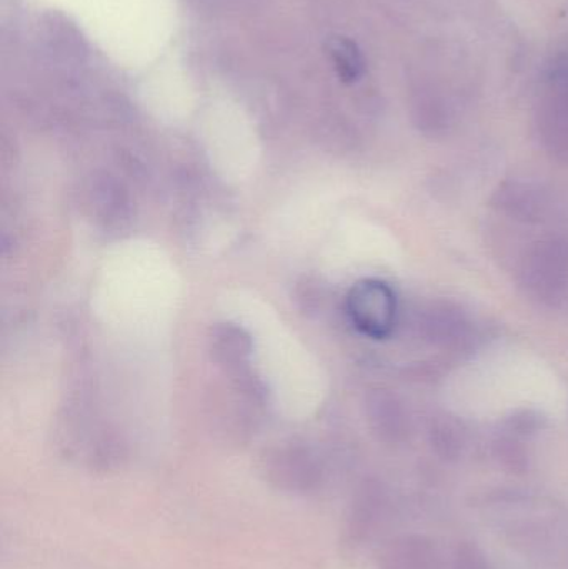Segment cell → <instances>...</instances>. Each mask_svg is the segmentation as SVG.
<instances>
[{
  "label": "cell",
  "instance_id": "1",
  "mask_svg": "<svg viewBox=\"0 0 568 569\" xmlns=\"http://www.w3.org/2000/svg\"><path fill=\"white\" fill-rule=\"evenodd\" d=\"M524 284L547 303H557L568 291V242L547 239L536 243L524 263Z\"/></svg>",
  "mask_w": 568,
  "mask_h": 569
},
{
  "label": "cell",
  "instance_id": "2",
  "mask_svg": "<svg viewBox=\"0 0 568 569\" xmlns=\"http://www.w3.org/2000/svg\"><path fill=\"white\" fill-rule=\"evenodd\" d=\"M350 320L360 333L370 338L389 337L397 321V298L389 284L363 280L350 290L347 298Z\"/></svg>",
  "mask_w": 568,
  "mask_h": 569
},
{
  "label": "cell",
  "instance_id": "3",
  "mask_svg": "<svg viewBox=\"0 0 568 569\" xmlns=\"http://www.w3.org/2000/svg\"><path fill=\"white\" fill-rule=\"evenodd\" d=\"M390 498L379 481H367L350 503L347 535L352 543L369 541L389 515Z\"/></svg>",
  "mask_w": 568,
  "mask_h": 569
},
{
  "label": "cell",
  "instance_id": "4",
  "mask_svg": "<svg viewBox=\"0 0 568 569\" xmlns=\"http://www.w3.org/2000/svg\"><path fill=\"white\" fill-rule=\"evenodd\" d=\"M379 569H447L442 551L426 535H400L383 547Z\"/></svg>",
  "mask_w": 568,
  "mask_h": 569
},
{
  "label": "cell",
  "instance_id": "5",
  "mask_svg": "<svg viewBox=\"0 0 568 569\" xmlns=\"http://www.w3.org/2000/svg\"><path fill=\"white\" fill-rule=\"evenodd\" d=\"M269 477L277 487L292 493H310L317 491L323 483V468L309 453L289 450L280 453L269 465Z\"/></svg>",
  "mask_w": 568,
  "mask_h": 569
},
{
  "label": "cell",
  "instance_id": "6",
  "mask_svg": "<svg viewBox=\"0 0 568 569\" xmlns=\"http://www.w3.org/2000/svg\"><path fill=\"white\" fill-rule=\"evenodd\" d=\"M542 130L549 146L557 153L568 156V69L559 70L547 90Z\"/></svg>",
  "mask_w": 568,
  "mask_h": 569
},
{
  "label": "cell",
  "instance_id": "7",
  "mask_svg": "<svg viewBox=\"0 0 568 569\" xmlns=\"http://www.w3.org/2000/svg\"><path fill=\"white\" fill-rule=\"evenodd\" d=\"M370 421H372L373 431L383 443L402 445L409 440V415L396 398L383 397L373 400Z\"/></svg>",
  "mask_w": 568,
  "mask_h": 569
},
{
  "label": "cell",
  "instance_id": "8",
  "mask_svg": "<svg viewBox=\"0 0 568 569\" xmlns=\"http://www.w3.org/2000/svg\"><path fill=\"white\" fill-rule=\"evenodd\" d=\"M327 50H329L330 60L343 82L352 83L360 79L366 66H363L362 53L357 49L356 43L343 39V37H336L330 40Z\"/></svg>",
  "mask_w": 568,
  "mask_h": 569
},
{
  "label": "cell",
  "instance_id": "9",
  "mask_svg": "<svg viewBox=\"0 0 568 569\" xmlns=\"http://www.w3.org/2000/svg\"><path fill=\"white\" fill-rule=\"evenodd\" d=\"M524 438L526 437L507 430V433L497 438L494 445L497 461L510 473L522 475L529 468V453L524 445Z\"/></svg>",
  "mask_w": 568,
  "mask_h": 569
},
{
  "label": "cell",
  "instance_id": "10",
  "mask_svg": "<svg viewBox=\"0 0 568 569\" xmlns=\"http://www.w3.org/2000/svg\"><path fill=\"white\" fill-rule=\"evenodd\" d=\"M430 443L442 460L456 461L459 460L466 447V437L459 425L452 421H439L430 430Z\"/></svg>",
  "mask_w": 568,
  "mask_h": 569
},
{
  "label": "cell",
  "instance_id": "11",
  "mask_svg": "<svg viewBox=\"0 0 568 569\" xmlns=\"http://www.w3.org/2000/svg\"><path fill=\"white\" fill-rule=\"evenodd\" d=\"M449 569H496L492 561L479 547L472 543H462L454 553Z\"/></svg>",
  "mask_w": 568,
  "mask_h": 569
}]
</instances>
